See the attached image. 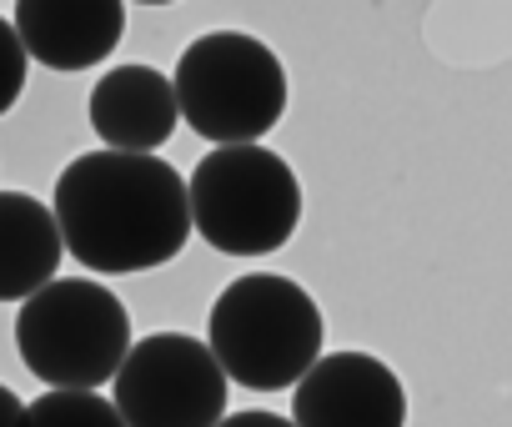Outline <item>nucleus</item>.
<instances>
[{
  "label": "nucleus",
  "instance_id": "7ed1b4c3",
  "mask_svg": "<svg viewBox=\"0 0 512 427\" xmlns=\"http://www.w3.org/2000/svg\"><path fill=\"white\" fill-rule=\"evenodd\" d=\"M191 222L221 257L282 252L302 222V181L262 141L211 146L191 171Z\"/></svg>",
  "mask_w": 512,
  "mask_h": 427
},
{
  "label": "nucleus",
  "instance_id": "ddd939ff",
  "mask_svg": "<svg viewBox=\"0 0 512 427\" xmlns=\"http://www.w3.org/2000/svg\"><path fill=\"white\" fill-rule=\"evenodd\" d=\"M216 427H297V422L277 412H236V417H221Z\"/></svg>",
  "mask_w": 512,
  "mask_h": 427
},
{
  "label": "nucleus",
  "instance_id": "6e6552de",
  "mask_svg": "<svg viewBox=\"0 0 512 427\" xmlns=\"http://www.w3.org/2000/svg\"><path fill=\"white\" fill-rule=\"evenodd\" d=\"M16 31L31 61L91 71L126 36V0H16Z\"/></svg>",
  "mask_w": 512,
  "mask_h": 427
},
{
  "label": "nucleus",
  "instance_id": "9b49d317",
  "mask_svg": "<svg viewBox=\"0 0 512 427\" xmlns=\"http://www.w3.org/2000/svg\"><path fill=\"white\" fill-rule=\"evenodd\" d=\"M26 427H131L116 407V397H101L91 387H51L36 402H26Z\"/></svg>",
  "mask_w": 512,
  "mask_h": 427
},
{
  "label": "nucleus",
  "instance_id": "f03ea898",
  "mask_svg": "<svg viewBox=\"0 0 512 427\" xmlns=\"http://www.w3.org/2000/svg\"><path fill=\"white\" fill-rule=\"evenodd\" d=\"M322 307L292 277H236L206 317V342L226 377L251 392L297 387L322 357Z\"/></svg>",
  "mask_w": 512,
  "mask_h": 427
},
{
  "label": "nucleus",
  "instance_id": "1a4fd4ad",
  "mask_svg": "<svg viewBox=\"0 0 512 427\" xmlns=\"http://www.w3.org/2000/svg\"><path fill=\"white\" fill-rule=\"evenodd\" d=\"M181 121L176 81L156 66H116L91 91V126L116 151H161Z\"/></svg>",
  "mask_w": 512,
  "mask_h": 427
},
{
  "label": "nucleus",
  "instance_id": "39448f33",
  "mask_svg": "<svg viewBox=\"0 0 512 427\" xmlns=\"http://www.w3.org/2000/svg\"><path fill=\"white\" fill-rule=\"evenodd\" d=\"M131 312L101 282H46L21 302L16 352L46 387H91L116 382L131 352Z\"/></svg>",
  "mask_w": 512,
  "mask_h": 427
},
{
  "label": "nucleus",
  "instance_id": "9d476101",
  "mask_svg": "<svg viewBox=\"0 0 512 427\" xmlns=\"http://www.w3.org/2000/svg\"><path fill=\"white\" fill-rule=\"evenodd\" d=\"M66 257V237L56 211L26 191H0V302H26Z\"/></svg>",
  "mask_w": 512,
  "mask_h": 427
},
{
  "label": "nucleus",
  "instance_id": "20e7f679",
  "mask_svg": "<svg viewBox=\"0 0 512 427\" xmlns=\"http://www.w3.org/2000/svg\"><path fill=\"white\" fill-rule=\"evenodd\" d=\"M181 121L211 146L262 141L287 116V66L246 31L196 36L176 61Z\"/></svg>",
  "mask_w": 512,
  "mask_h": 427
},
{
  "label": "nucleus",
  "instance_id": "2eb2a0df",
  "mask_svg": "<svg viewBox=\"0 0 512 427\" xmlns=\"http://www.w3.org/2000/svg\"><path fill=\"white\" fill-rule=\"evenodd\" d=\"M141 6H171V0H141Z\"/></svg>",
  "mask_w": 512,
  "mask_h": 427
},
{
  "label": "nucleus",
  "instance_id": "423d86ee",
  "mask_svg": "<svg viewBox=\"0 0 512 427\" xmlns=\"http://www.w3.org/2000/svg\"><path fill=\"white\" fill-rule=\"evenodd\" d=\"M226 382L211 342L151 332L116 372V407L131 427H216L226 417Z\"/></svg>",
  "mask_w": 512,
  "mask_h": 427
},
{
  "label": "nucleus",
  "instance_id": "4468645a",
  "mask_svg": "<svg viewBox=\"0 0 512 427\" xmlns=\"http://www.w3.org/2000/svg\"><path fill=\"white\" fill-rule=\"evenodd\" d=\"M0 427H26V402L0 382Z\"/></svg>",
  "mask_w": 512,
  "mask_h": 427
},
{
  "label": "nucleus",
  "instance_id": "0eeeda50",
  "mask_svg": "<svg viewBox=\"0 0 512 427\" xmlns=\"http://www.w3.org/2000/svg\"><path fill=\"white\" fill-rule=\"evenodd\" d=\"M297 427H407V387L372 352H322L292 387Z\"/></svg>",
  "mask_w": 512,
  "mask_h": 427
},
{
  "label": "nucleus",
  "instance_id": "f8f14e48",
  "mask_svg": "<svg viewBox=\"0 0 512 427\" xmlns=\"http://www.w3.org/2000/svg\"><path fill=\"white\" fill-rule=\"evenodd\" d=\"M26 61H31V51H26L16 21L0 16V116H6L26 91Z\"/></svg>",
  "mask_w": 512,
  "mask_h": 427
},
{
  "label": "nucleus",
  "instance_id": "f257e3e1",
  "mask_svg": "<svg viewBox=\"0 0 512 427\" xmlns=\"http://www.w3.org/2000/svg\"><path fill=\"white\" fill-rule=\"evenodd\" d=\"M51 211L61 222L66 252L101 272H151L181 257L191 242V186L156 151H86L56 176Z\"/></svg>",
  "mask_w": 512,
  "mask_h": 427
}]
</instances>
